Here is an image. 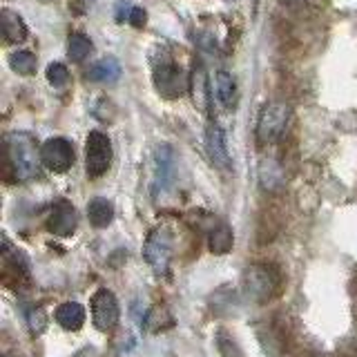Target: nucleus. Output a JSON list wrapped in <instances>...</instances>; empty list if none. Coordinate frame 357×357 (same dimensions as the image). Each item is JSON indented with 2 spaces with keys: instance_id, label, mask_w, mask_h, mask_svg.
<instances>
[{
  "instance_id": "1",
  "label": "nucleus",
  "mask_w": 357,
  "mask_h": 357,
  "mask_svg": "<svg viewBox=\"0 0 357 357\" xmlns=\"http://www.w3.org/2000/svg\"><path fill=\"white\" fill-rule=\"evenodd\" d=\"M5 145H7L9 167L14 172L16 181H29V178L36 176L38 167L43 165L36 139L27 132H11L5 137Z\"/></svg>"
},
{
  "instance_id": "2",
  "label": "nucleus",
  "mask_w": 357,
  "mask_h": 357,
  "mask_svg": "<svg viewBox=\"0 0 357 357\" xmlns=\"http://www.w3.org/2000/svg\"><path fill=\"white\" fill-rule=\"evenodd\" d=\"M288 121H290L288 103H284V100H271V103H266L259 112V119H257V128H255L257 141L261 145L279 141L288 128Z\"/></svg>"
},
{
  "instance_id": "3",
  "label": "nucleus",
  "mask_w": 357,
  "mask_h": 357,
  "mask_svg": "<svg viewBox=\"0 0 357 357\" xmlns=\"http://www.w3.org/2000/svg\"><path fill=\"white\" fill-rule=\"evenodd\" d=\"M277 288H279V275L268 264H252L243 271L245 297L257 301V304H266L268 299H273L277 295Z\"/></svg>"
},
{
  "instance_id": "4",
  "label": "nucleus",
  "mask_w": 357,
  "mask_h": 357,
  "mask_svg": "<svg viewBox=\"0 0 357 357\" xmlns=\"http://www.w3.org/2000/svg\"><path fill=\"white\" fill-rule=\"evenodd\" d=\"M172 250H174V234L167 226H156L148 241H145V261L152 268L156 275H165L167 268H170L172 261Z\"/></svg>"
},
{
  "instance_id": "5",
  "label": "nucleus",
  "mask_w": 357,
  "mask_h": 357,
  "mask_svg": "<svg viewBox=\"0 0 357 357\" xmlns=\"http://www.w3.org/2000/svg\"><path fill=\"white\" fill-rule=\"evenodd\" d=\"M112 163V141L105 132L94 130L89 132L87 143H85V167L87 174L92 178H98L107 172Z\"/></svg>"
},
{
  "instance_id": "6",
  "label": "nucleus",
  "mask_w": 357,
  "mask_h": 357,
  "mask_svg": "<svg viewBox=\"0 0 357 357\" xmlns=\"http://www.w3.org/2000/svg\"><path fill=\"white\" fill-rule=\"evenodd\" d=\"M176 178V156L170 145H159L154 150V178H152V195L161 199L174 188Z\"/></svg>"
},
{
  "instance_id": "7",
  "label": "nucleus",
  "mask_w": 357,
  "mask_h": 357,
  "mask_svg": "<svg viewBox=\"0 0 357 357\" xmlns=\"http://www.w3.org/2000/svg\"><path fill=\"white\" fill-rule=\"evenodd\" d=\"M154 85L159 89V94L165 98H178L190 89V78L185 72L172 61H165L156 65L154 70Z\"/></svg>"
},
{
  "instance_id": "8",
  "label": "nucleus",
  "mask_w": 357,
  "mask_h": 357,
  "mask_svg": "<svg viewBox=\"0 0 357 357\" xmlns=\"http://www.w3.org/2000/svg\"><path fill=\"white\" fill-rule=\"evenodd\" d=\"M40 159H43V165L47 167L50 172L63 174L74 165V159H76L74 145L63 137L47 139L40 145Z\"/></svg>"
},
{
  "instance_id": "9",
  "label": "nucleus",
  "mask_w": 357,
  "mask_h": 357,
  "mask_svg": "<svg viewBox=\"0 0 357 357\" xmlns=\"http://www.w3.org/2000/svg\"><path fill=\"white\" fill-rule=\"evenodd\" d=\"M92 321L100 333H107L119 321V301L114 293L107 288H100L92 297Z\"/></svg>"
},
{
  "instance_id": "10",
  "label": "nucleus",
  "mask_w": 357,
  "mask_h": 357,
  "mask_svg": "<svg viewBox=\"0 0 357 357\" xmlns=\"http://www.w3.org/2000/svg\"><path fill=\"white\" fill-rule=\"evenodd\" d=\"M78 226V215H76V208L70 204V201H56L50 210V217H47V230L54 234V237H72L74 230Z\"/></svg>"
},
{
  "instance_id": "11",
  "label": "nucleus",
  "mask_w": 357,
  "mask_h": 357,
  "mask_svg": "<svg viewBox=\"0 0 357 357\" xmlns=\"http://www.w3.org/2000/svg\"><path fill=\"white\" fill-rule=\"evenodd\" d=\"M206 150H208L210 161L217 167H221V170H230L232 167L226 137H223V130L217 126V123H210L206 130Z\"/></svg>"
},
{
  "instance_id": "12",
  "label": "nucleus",
  "mask_w": 357,
  "mask_h": 357,
  "mask_svg": "<svg viewBox=\"0 0 357 357\" xmlns=\"http://www.w3.org/2000/svg\"><path fill=\"white\" fill-rule=\"evenodd\" d=\"M190 94H192L195 105L208 114L210 103H212V94H210V83H208L206 67L201 61L192 63V72H190Z\"/></svg>"
},
{
  "instance_id": "13",
  "label": "nucleus",
  "mask_w": 357,
  "mask_h": 357,
  "mask_svg": "<svg viewBox=\"0 0 357 357\" xmlns=\"http://www.w3.org/2000/svg\"><path fill=\"white\" fill-rule=\"evenodd\" d=\"M56 321L65 331H78L85 324V308L78 301H65L56 308Z\"/></svg>"
},
{
  "instance_id": "14",
  "label": "nucleus",
  "mask_w": 357,
  "mask_h": 357,
  "mask_svg": "<svg viewBox=\"0 0 357 357\" xmlns=\"http://www.w3.org/2000/svg\"><path fill=\"white\" fill-rule=\"evenodd\" d=\"M87 219L94 228H107L114 219V204L105 197H94L87 204Z\"/></svg>"
},
{
  "instance_id": "15",
  "label": "nucleus",
  "mask_w": 357,
  "mask_h": 357,
  "mask_svg": "<svg viewBox=\"0 0 357 357\" xmlns=\"http://www.w3.org/2000/svg\"><path fill=\"white\" fill-rule=\"evenodd\" d=\"M215 96L226 109H234V105H237V81H234L232 74L223 72V70L217 72V76H215Z\"/></svg>"
},
{
  "instance_id": "16",
  "label": "nucleus",
  "mask_w": 357,
  "mask_h": 357,
  "mask_svg": "<svg viewBox=\"0 0 357 357\" xmlns=\"http://www.w3.org/2000/svg\"><path fill=\"white\" fill-rule=\"evenodd\" d=\"M121 63L116 59H100L96 61L92 67L87 70V78L89 81H94V83H116L119 78H121Z\"/></svg>"
},
{
  "instance_id": "17",
  "label": "nucleus",
  "mask_w": 357,
  "mask_h": 357,
  "mask_svg": "<svg viewBox=\"0 0 357 357\" xmlns=\"http://www.w3.org/2000/svg\"><path fill=\"white\" fill-rule=\"evenodd\" d=\"M3 33L7 43H22L27 40V25L16 11L11 9H3Z\"/></svg>"
},
{
  "instance_id": "18",
  "label": "nucleus",
  "mask_w": 357,
  "mask_h": 357,
  "mask_svg": "<svg viewBox=\"0 0 357 357\" xmlns=\"http://www.w3.org/2000/svg\"><path fill=\"white\" fill-rule=\"evenodd\" d=\"M234 245V234L232 228L228 223H219V226L210 232V239H208V248L212 255H228Z\"/></svg>"
},
{
  "instance_id": "19",
  "label": "nucleus",
  "mask_w": 357,
  "mask_h": 357,
  "mask_svg": "<svg viewBox=\"0 0 357 357\" xmlns=\"http://www.w3.org/2000/svg\"><path fill=\"white\" fill-rule=\"evenodd\" d=\"M92 52H94V43L89 40V36H85L81 31H74L70 36V43H67V54H70V59L74 63H83Z\"/></svg>"
},
{
  "instance_id": "20",
  "label": "nucleus",
  "mask_w": 357,
  "mask_h": 357,
  "mask_svg": "<svg viewBox=\"0 0 357 357\" xmlns=\"http://www.w3.org/2000/svg\"><path fill=\"white\" fill-rule=\"evenodd\" d=\"M36 56H33L29 50H16L14 54H9V67L20 76H31L36 72Z\"/></svg>"
},
{
  "instance_id": "21",
  "label": "nucleus",
  "mask_w": 357,
  "mask_h": 357,
  "mask_svg": "<svg viewBox=\"0 0 357 357\" xmlns=\"http://www.w3.org/2000/svg\"><path fill=\"white\" fill-rule=\"evenodd\" d=\"M167 326H172L170 312H167L163 306H152L148 310V315H145V328L150 333H159L161 328H167Z\"/></svg>"
},
{
  "instance_id": "22",
  "label": "nucleus",
  "mask_w": 357,
  "mask_h": 357,
  "mask_svg": "<svg viewBox=\"0 0 357 357\" xmlns=\"http://www.w3.org/2000/svg\"><path fill=\"white\" fill-rule=\"evenodd\" d=\"M47 81L54 87H65L67 81H70V72H67V67L63 63H52L47 67Z\"/></svg>"
},
{
  "instance_id": "23",
  "label": "nucleus",
  "mask_w": 357,
  "mask_h": 357,
  "mask_svg": "<svg viewBox=\"0 0 357 357\" xmlns=\"http://www.w3.org/2000/svg\"><path fill=\"white\" fill-rule=\"evenodd\" d=\"M217 349H219V353L223 355V357H243V353H241V349L237 346V342L234 340H230L228 335H217Z\"/></svg>"
},
{
  "instance_id": "24",
  "label": "nucleus",
  "mask_w": 357,
  "mask_h": 357,
  "mask_svg": "<svg viewBox=\"0 0 357 357\" xmlns=\"http://www.w3.org/2000/svg\"><path fill=\"white\" fill-rule=\"evenodd\" d=\"M29 326H31V333H40L43 331V326H45V315L40 310H36V312H29Z\"/></svg>"
},
{
  "instance_id": "25",
  "label": "nucleus",
  "mask_w": 357,
  "mask_h": 357,
  "mask_svg": "<svg viewBox=\"0 0 357 357\" xmlns=\"http://www.w3.org/2000/svg\"><path fill=\"white\" fill-rule=\"evenodd\" d=\"M128 22H132L134 27H143L145 25V11L141 7H132Z\"/></svg>"
},
{
  "instance_id": "26",
  "label": "nucleus",
  "mask_w": 357,
  "mask_h": 357,
  "mask_svg": "<svg viewBox=\"0 0 357 357\" xmlns=\"http://www.w3.org/2000/svg\"><path fill=\"white\" fill-rule=\"evenodd\" d=\"M290 3H297V0H290Z\"/></svg>"
}]
</instances>
